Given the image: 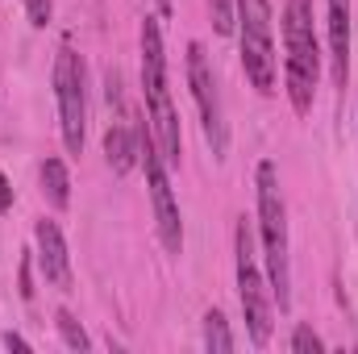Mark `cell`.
Returning a JSON list of instances; mask_svg holds the SVG:
<instances>
[{
	"mask_svg": "<svg viewBox=\"0 0 358 354\" xmlns=\"http://www.w3.org/2000/svg\"><path fill=\"white\" fill-rule=\"evenodd\" d=\"M138 163L146 171V192H150V208H155V229L167 255H183V217H179V200L171 187L167 159L150 134V125H138Z\"/></svg>",
	"mask_w": 358,
	"mask_h": 354,
	"instance_id": "obj_5",
	"label": "cell"
},
{
	"mask_svg": "<svg viewBox=\"0 0 358 354\" xmlns=\"http://www.w3.org/2000/svg\"><path fill=\"white\" fill-rule=\"evenodd\" d=\"M187 88H192L196 113H200V129H204V142H208L213 159H225V150H229V125H225L217 76H213L208 55H204L200 42H187Z\"/></svg>",
	"mask_w": 358,
	"mask_h": 354,
	"instance_id": "obj_8",
	"label": "cell"
},
{
	"mask_svg": "<svg viewBox=\"0 0 358 354\" xmlns=\"http://www.w3.org/2000/svg\"><path fill=\"white\" fill-rule=\"evenodd\" d=\"M325 25H329V71H334V84L346 88L350 80V0H329Z\"/></svg>",
	"mask_w": 358,
	"mask_h": 354,
	"instance_id": "obj_10",
	"label": "cell"
},
{
	"mask_svg": "<svg viewBox=\"0 0 358 354\" xmlns=\"http://www.w3.org/2000/svg\"><path fill=\"white\" fill-rule=\"evenodd\" d=\"M317 80H321V42H317L313 0H283V84L300 117L313 113Z\"/></svg>",
	"mask_w": 358,
	"mask_h": 354,
	"instance_id": "obj_2",
	"label": "cell"
},
{
	"mask_svg": "<svg viewBox=\"0 0 358 354\" xmlns=\"http://www.w3.org/2000/svg\"><path fill=\"white\" fill-rule=\"evenodd\" d=\"M21 300H34V279H29V259H21Z\"/></svg>",
	"mask_w": 358,
	"mask_h": 354,
	"instance_id": "obj_19",
	"label": "cell"
},
{
	"mask_svg": "<svg viewBox=\"0 0 358 354\" xmlns=\"http://www.w3.org/2000/svg\"><path fill=\"white\" fill-rule=\"evenodd\" d=\"M25 17L34 29H46L50 17H55V0H25Z\"/></svg>",
	"mask_w": 358,
	"mask_h": 354,
	"instance_id": "obj_17",
	"label": "cell"
},
{
	"mask_svg": "<svg viewBox=\"0 0 358 354\" xmlns=\"http://www.w3.org/2000/svg\"><path fill=\"white\" fill-rule=\"evenodd\" d=\"M287 351H292V354H321V351H325V338H321V334H313V325H296V330H292Z\"/></svg>",
	"mask_w": 358,
	"mask_h": 354,
	"instance_id": "obj_15",
	"label": "cell"
},
{
	"mask_svg": "<svg viewBox=\"0 0 358 354\" xmlns=\"http://www.w3.org/2000/svg\"><path fill=\"white\" fill-rule=\"evenodd\" d=\"M234 29L242 42V71L259 96H275L279 59H275V29H271V0H234Z\"/></svg>",
	"mask_w": 358,
	"mask_h": 354,
	"instance_id": "obj_4",
	"label": "cell"
},
{
	"mask_svg": "<svg viewBox=\"0 0 358 354\" xmlns=\"http://www.w3.org/2000/svg\"><path fill=\"white\" fill-rule=\"evenodd\" d=\"M255 187H259V234H263L271 300L279 313H287L292 309V242H287V204H283L279 171L271 159L255 167Z\"/></svg>",
	"mask_w": 358,
	"mask_h": 354,
	"instance_id": "obj_3",
	"label": "cell"
},
{
	"mask_svg": "<svg viewBox=\"0 0 358 354\" xmlns=\"http://www.w3.org/2000/svg\"><path fill=\"white\" fill-rule=\"evenodd\" d=\"M0 342H4V346H8V351H21V354H29V351H34V346H29V342H25V338H21V334H13V330H8V334H4V338H0Z\"/></svg>",
	"mask_w": 358,
	"mask_h": 354,
	"instance_id": "obj_20",
	"label": "cell"
},
{
	"mask_svg": "<svg viewBox=\"0 0 358 354\" xmlns=\"http://www.w3.org/2000/svg\"><path fill=\"white\" fill-rule=\"evenodd\" d=\"M204 346H208V351H221V354L238 346V338L229 334V321H225L221 309H208V313H204Z\"/></svg>",
	"mask_w": 358,
	"mask_h": 354,
	"instance_id": "obj_13",
	"label": "cell"
},
{
	"mask_svg": "<svg viewBox=\"0 0 358 354\" xmlns=\"http://www.w3.org/2000/svg\"><path fill=\"white\" fill-rule=\"evenodd\" d=\"M55 325H59V338H63V346H71V351H88V334H84V325L67 313V309H59L55 313Z\"/></svg>",
	"mask_w": 358,
	"mask_h": 354,
	"instance_id": "obj_14",
	"label": "cell"
},
{
	"mask_svg": "<svg viewBox=\"0 0 358 354\" xmlns=\"http://www.w3.org/2000/svg\"><path fill=\"white\" fill-rule=\"evenodd\" d=\"M155 4H159V13H163V17H171V0H155Z\"/></svg>",
	"mask_w": 358,
	"mask_h": 354,
	"instance_id": "obj_21",
	"label": "cell"
},
{
	"mask_svg": "<svg viewBox=\"0 0 358 354\" xmlns=\"http://www.w3.org/2000/svg\"><path fill=\"white\" fill-rule=\"evenodd\" d=\"M142 100H146L150 134H155L167 167H176L179 155H183V134H179V113H176V100H171V80H167L163 25L155 17L142 21Z\"/></svg>",
	"mask_w": 358,
	"mask_h": 354,
	"instance_id": "obj_1",
	"label": "cell"
},
{
	"mask_svg": "<svg viewBox=\"0 0 358 354\" xmlns=\"http://www.w3.org/2000/svg\"><path fill=\"white\" fill-rule=\"evenodd\" d=\"M42 196H46V204L55 213H63L71 204V171H67L63 159H46L42 163Z\"/></svg>",
	"mask_w": 358,
	"mask_h": 354,
	"instance_id": "obj_12",
	"label": "cell"
},
{
	"mask_svg": "<svg viewBox=\"0 0 358 354\" xmlns=\"http://www.w3.org/2000/svg\"><path fill=\"white\" fill-rule=\"evenodd\" d=\"M8 208H13V183L4 179V171H0V217H4Z\"/></svg>",
	"mask_w": 358,
	"mask_h": 354,
	"instance_id": "obj_18",
	"label": "cell"
},
{
	"mask_svg": "<svg viewBox=\"0 0 358 354\" xmlns=\"http://www.w3.org/2000/svg\"><path fill=\"white\" fill-rule=\"evenodd\" d=\"M55 100H59V129H63L67 155H84V138H88V76H84V59L67 42L55 55Z\"/></svg>",
	"mask_w": 358,
	"mask_h": 354,
	"instance_id": "obj_7",
	"label": "cell"
},
{
	"mask_svg": "<svg viewBox=\"0 0 358 354\" xmlns=\"http://www.w3.org/2000/svg\"><path fill=\"white\" fill-rule=\"evenodd\" d=\"M34 246H38L42 279L59 292H71V255H67V238H63L59 221H50V217L34 221Z\"/></svg>",
	"mask_w": 358,
	"mask_h": 354,
	"instance_id": "obj_9",
	"label": "cell"
},
{
	"mask_svg": "<svg viewBox=\"0 0 358 354\" xmlns=\"http://www.w3.org/2000/svg\"><path fill=\"white\" fill-rule=\"evenodd\" d=\"M208 13H213V29L221 38L234 34V0H208Z\"/></svg>",
	"mask_w": 358,
	"mask_h": 354,
	"instance_id": "obj_16",
	"label": "cell"
},
{
	"mask_svg": "<svg viewBox=\"0 0 358 354\" xmlns=\"http://www.w3.org/2000/svg\"><path fill=\"white\" fill-rule=\"evenodd\" d=\"M104 155H108V167L117 176H129L138 167V125H125V121H113L104 129Z\"/></svg>",
	"mask_w": 358,
	"mask_h": 354,
	"instance_id": "obj_11",
	"label": "cell"
},
{
	"mask_svg": "<svg viewBox=\"0 0 358 354\" xmlns=\"http://www.w3.org/2000/svg\"><path fill=\"white\" fill-rule=\"evenodd\" d=\"M234 263H238V300H242V317H246L250 342L263 351L271 342L275 300H271V283L263 279V271H259V259H255L246 221H238V229H234Z\"/></svg>",
	"mask_w": 358,
	"mask_h": 354,
	"instance_id": "obj_6",
	"label": "cell"
}]
</instances>
